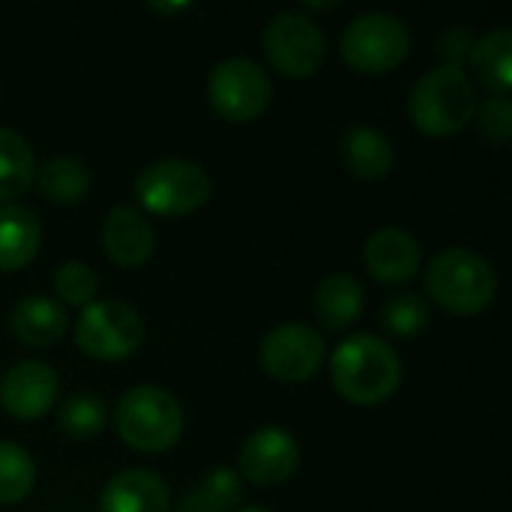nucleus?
Instances as JSON below:
<instances>
[{"mask_svg": "<svg viewBox=\"0 0 512 512\" xmlns=\"http://www.w3.org/2000/svg\"><path fill=\"white\" fill-rule=\"evenodd\" d=\"M330 378L345 402L357 408H375L399 390L402 360L387 339L357 333L333 351Z\"/></svg>", "mask_w": 512, "mask_h": 512, "instance_id": "1", "label": "nucleus"}, {"mask_svg": "<svg viewBox=\"0 0 512 512\" xmlns=\"http://www.w3.org/2000/svg\"><path fill=\"white\" fill-rule=\"evenodd\" d=\"M411 123L432 135L447 138L462 132L477 114V93L462 66H438L426 72L408 99Z\"/></svg>", "mask_w": 512, "mask_h": 512, "instance_id": "2", "label": "nucleus"}, {"mask_svg": "<svg viewBox=\"0 0 512 512\" xmlns=\"http://www.w3.org/2000/svg\"><path fill=\"white\" fill-rule=\"evenodd\" d=\"M429 297L450 315H480L498 294L492 264L474 249H447L426 270Z\"/></svg>", "mask_w": 512, "mask_h": 512, "instance_id": "3", "label": "nucleus"}, {"mask_svg": "<svg viewBox=\"0 0 512 512\" xmlns=\"http://www.w3.org/2000/svg\"><path fill=\"white\" fill-rule=\"evenodd\" d=\"M114 429L138 453H165L183 435V408L168 390L141 384L120 396Z\"/></svg>", "mask_w": 512, "mask_h": 512, "instance_id": "4", "label": "nucleus"}, {"mask_svg": "<svg viewBox=\"0 0 512 512\" xmlns=\"http://www.w3.org/2000/svg\"><path fill=\"white\" fill-rule=\"evenodd\" d=\"M210 177L189 159H159L147 165L135 180L141 207L153 216L177 219L201 210L210 198Z\"/></svg>", "mask_w": 512, "mask_h": 512, "instance_id": "5", "label": "nucleus"}, {"mask_svg": "<svg viewBox=\"0 0 512 512\" xmlns=\"http://www.w3.org/2000/svg\"><path fill=\"white\" fill-rule=\"evenodd\" d=\"M411 48V33L402 18L390 12L357 15L342 33V57L354 72L387 75L393 72Z\"/></svg>", "mask_w": 512, "mask_h": 512, "instance_id": "6", "label": "nucleus"}, {"mask_svg": "<svg viewBox=\"0 0 512 512\" xmlns=\"http://www.w3.org/2000/svg\"><path fill=\"white\" fill-rule=\"evenodd\" d=\"M144 339V321L141 315L120 300H99L81 309L75 321V345L90 357L102 363L126 360L141 348Z\"/></svg>", "mask_w": 512, "mask_h": 512, "instance_id": "7", "label": "nucleus"}, {"mask_svg": "<svg viewBox=\"0 0 512 512\" xmlns=\"http://www.w3.org/2000/svg\"><path fill=\"white\" fill-rule=\"evenodd\" d=\"M210 105L219 117L231 123H249L258 120L270 102H273V81L255 60L246 57H228L216 63L207 81Z\"/></svg>", "mask_w": 512, "mask_h": 512, "instance_id": "8", "label": "nucleus"}, {"mask_svg": "<svg viewBox=\"0 0 512 512\" xmlns=\"http://www.w3.org/2000/svg\"><path fill=\"white\" fill-rule=\"evenodd\" d=\"M264 54L285 78H312L327 57V42L309 15L285 9L264 27Z\"/></svg>", "mask_w": 512, "mask_h": 512, "instance_id": "9", "label": "nucleus"}, {"mask_svg": "<svg viewBox=\"0 0 512 512\" xmlns=\"http://www.w3.org/2000/svg\"><path fill=\"white\" fill-rule=\"evenodd\" d=\"M327 345L309 324H282L261 342V366L279 384H303L321 372Z\"/></svg>", "mask_w": 512, "mask_h": 512, "instance_id": "10", "label": "nucleus"}, {"mask_svg": "<svg viewBox=\"0 0 512 512\" xmlns=\"http://www.w3.org/2000/svg\"><path fill=\"white\" fill-rule=\"evenodd\" d=\"M300 465V444L279 426H264L240 447V477L252 486H279Z\"/></svg>", "mask_w": 512, "mask_h": 512, "instance_id": "11", "label": "nucleus"}, {"mask_svg": "<svg viewBox=\"0 0 512 512\" xmlns=\"http://www.w3.org/2000/svg\"><path fill=\"white\" fill-rule=\"evenodd\" d=\"M60 378L48 363L21 360L6 369L0 381V405L15 420H39L57 402Z\"/></svg>", "mask_w": 512, "mask_h": 512, "instance_id": "12", "label": "nucleus"}, {"mask_svg": "<svg viewBox=\"0 0 512 512\" xmlns=\"http://www.w3.org/2000/svg\"><path fill=\"white\" fill-rule=\"evenodd\" d=\"M102 249L105 255L126 270H138L150 261L153 249H156V234L153 225L147 222L144 213L117 204L102 225Z\"/></svg>", "mask_w": 512, "mask_h": 512, "instance_id": "13", "label": "nucleus"}, {"mask_svg": "<svg viewBox=\"0 0 512 512\" xmlns=\"http://www.w3.org/2000/svg\"><path fill=\"white\" fill-rule=\"evenodd\" d=\"M363 261L378 282L405 285L417 276L423 252L417 237L408 234L405 228H381L366 240Z\"/></svg>", "mask_w": 512, "mask_h": 512, "instance_id": "14", "label": "nucleus"}, {"mask_svg": "<svg viewBox=\"0 0 512 512\" xmlns=\"http://www.w3.org/2000/svg\"><path fill=\"white\" fill-rule=\"evenodd\" d=\"M168 486L159 474L144 468L120 471L108 486L102 489V512H168Z\"/></svg>", "mask_w": 512, "mask_h": 512, "instance_id": "15", "label": "nucleus"}, {"mask_svg": "<svg viewBox=\"0 0 512 512\" xmlns=\"http://www.w3.org/2000/svg\"><path fill=\"white\" fill-rule=\"evenodd\" d=\"M339 153H342V165L348 168V174L360 180H381L396 165L393 141L375 126H351L342 135Z\"/></svg>", "mask_w": 512, "mask_h": 512, "instance_id": "16", "label": "nucleus"}, {"mask_svg": "<svg viewBox=\"0 0 512 512\" xmlns=\"http://www.w3.org/2000/svg\"><path fill=\"white\" fill-rule=\"evenodd\" d=\"M69 318L60 303L51 297H24L12 315H9V330L12 336L27 345V348H51L66 336Z\"/></svg>", "mask_w": 512, "mask_h": 512, "instance_id": "17", "label": "nucleus"}, {"mask_svg": "<svg viewBox=\"0 0 512 512\" xmlns=\"http://www.w3.org/2000/svg\"><path fill=\"white\" fill-rule=\"evenodd\" d=\"M42 243V228L33 210L21 204L0 207V273L24 270Z\"/></svg>", "mask_w": 512, "mask_h": 512, "instance_id": "18", "label": "nucleus"}, {"mask_svg": "<svg viewBox=\"0 0 512 512\" xmlns=\"http://www.w3.org/2000/svg\"><path fill=\"white\" fill-rule=\"evenodd\" d=\"M363 300V285L351 273H333L315 291V315L327 330H345L360 318Z\"/></svg>", "mask_w": 512, "mask_h": 512, "instance_id": "19", "label": "nucleus"}, {"mask_svg": "<svg viewBox=\"0 0 512 512\" xmlns=\"http://www.w3.org/2000/svg\"><path fill=\"white\" fill-rule=\"evenodd\" d=\"M471 60L477 69V78L495 90V96H507L512 87V30L498 27L489 30L480 42L471 48Z\"/></svg>", "mask_w": 512, "mask_h": 512, "instance_id": "20", "label": "nucleus"}, {"mask_svg": "<svg viewBox=\"0 0 512 512\" xmlns=\"http://www.w3.org/2000/svg\"><path fill=\"white\" fill-rule=\"evenodd\" d=\"M36 180V159L24 135L15 129H0V201L9 204L21 198Z\"/></svg>", "mask_w": 512, "mask_h": 512, "instance_id": "21", "label": "nucleus"}, {"mask_svg": "<svg viewBox=\"0 0 512 512\" xmlns=\"http://www.w3.org/2000/svg\"><path fill=\"white\" fill-rule=\"evenodd\" d=\"M36 186L51 204H78L90 189L84 162L72 156H54L36 171Z\"/></svg>", "mask_w": 512, "mask_h": 512, "instance_id": "22", "label": "nucleus"}, {"mask_svg": "<svg viewBox=\"0 0 512 512\" xmlns=\"http://www.w3.org/2000/svg\"><path fill=\"white\" fill-rule=\"evenodd\" d=\"M36 486V465L30 453L12 441H0V504H21Z\"/></svg>", "mask_w": 512, "mask_h": 512, "instance_id": "23", "label": "nucleus"}, {"mask_svg": "<svg viewBox=\"0 0 512 512\" xmlns=\"http://www.w3.org/2000/svg\"><path fill=\"white\" fill-rule=\"evenodd\" d=\"M240 498V477L228 468H219L180 504V512H231L240 504Z\"/></svg>", "mask_w": 512, "mask_h": 512, "instance_id": "24", "label": "nucleus"}, {"mask_svg": "<svg viewBox=\"0 0 512 512\" xmlns=\"http://www.w3.org/2000/svg\"><path fill=\"white\" fill-rule=\"evenodd\" d=\"M381 324L396 339H414L429 324V303L414 291L393 294L381 309Z\"/></svg>", "mask_w": 512, "mask_h": 512, "instance_id": "25", "label": "nucleus"}, {"mask_svg": "<svg viewBox=\"0 0 512 512\" xmlns=\"http://www.w3.org/2000/svg\"><path fill=\"white\" fill-rule=\"evenodd\" d=\"M57 423L72 441H90L105 429V405L90 393L72 396L57 411Z\"/></svg>", "mask_w": 512, "mask_h": 512, "instance_id": "26", "label": "nucleus"}, {"mask_svg": "<svg viewBox=\"0 0 512 512\" xmlns=\"http://www.w3.org/2000/svg\"><path fill=\"white\" fill-rule=\"evenodd\" d=\"M96 273L84 261H66L54 273V291L66 306H90L96 297Z\"/></svg>", "mask_w": 512, "mask_h": 512, "instance_id": "27", "label": "nucleus"}, {"mask_svg": "<svg viewBox=\"0 0 512 512\" xmlns=\"http://www.w3.org/2000/svg\"><path fill=\"white\" fill-rule=\"evenodd\" d=\"M474 117L480 120V132H483L492 144L504 147V144L510 141L512 102L507 96H489L483 105H477V114H474Z\"/></svg>", "mask_w": 512, "mask_h": 512, "instance_id": "28", "label": "nucleus"}, {"mask_svg": "<svg viewBox=\"0 0 512 512\" xmlns=\"http://www.w3.org/2000/svg\"><path fill=\"white\" fill-rule=\"evenodd\" d=\"M471 48H474V39H471V30H465V27H450L438 39V51L447 57L444 66H459L471 54Z\"/></svg>", "mask_w": 512, "mask_h": 512, "instance_id": "29", "label": "nucleus"}, {"mask_svg": "<svg viewBox=\"0 0 512 512\" xmlns=\"http://www.w3.org/2000/svg\"><path fill=\"white\" fill-rule=\"evenodd\" d=\"M240 512H267V510H240Z\"/></svg>", "mask_w": 512, "mask_h": 512, "instance_id": "30", "label": "nucleus"}]
</instances>
